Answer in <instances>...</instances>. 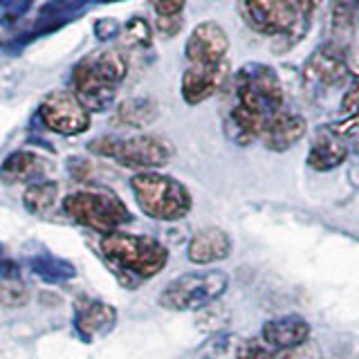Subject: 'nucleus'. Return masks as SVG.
I'll use <instances>...</instances> for the list:
<instances>
[{
  "mask_svg": "<svg viewBox=\"0 0 359 359\" xmlns=\"http://www.w3.org/2000/svg\"><path fill=\"white\" fill-rule=\"evenodd\" d=\"M101 254L117 269V276L128 274L135 278V283L160 274L168 263V250L160 241L121 231L101 238Z\"/></svg>",
  "mask_w": 359,
  "mask_h": 359,
  "instance_id": "f257e3e1",
  "label": "nucleus"
},
{
  "mask_svg": "<svg viewBox=\"0 0 359 359\" xmlns=\"http://www.w3.org/2000/svg\"><path fill=\"white\" fill-rule=\"evenodd\" d=\"M130 187L137 207L153 220L175 222L184 218L194 205L189 189L182 182L157 171L137 173L130 180Z\"/></svg>",
  "mask_w": 359,
  "mask_h": 359,
  "instance_id": "f03ea898",
  "label": "nucleus"
},
{
  "mask_svg": "<svg viewBox=\"0 0 359 359\" xmlns=\"http://www.w3.org/2000/svg\"><path fill=\"white\" fill-rule=\"evenodd\" d=\"M88 149L117 160L121 166L135 168V171L146 173V171H155L173 157V146L171 142H166L164 137H157V135H135V137H99L88 144Z\"/></svg>",
  "mask_w": 359,
  "mask_h": 359,
  "instance_id": "7ed1b4c3",
  "label": "nucleus"
},
{
  "mask_svg": "<svg viewBox=\"0 0 359 359\" xmlns=\"http://www.w3.org/2000/svg\"><path fill=\"white\" fill-rule=\"evenodd\" d=\"M63 211L74 222L106 236L119 231V227L133 220L128 207L115 194L104 189H88L70 194L63 200Z\"/></svg>",
  "mask_w": 359,
  "mask_h": 359,
  "instance_id": "20e7f679",
  "label": "nucleus"
},
{
  "mask_svg": "<svg viewBox=\"0 0 359 359\" xmlns=\"http://www.w3.org/2000/svg\"><path fill=\"white\" fill-rule=\"evenodd\" d=\"M236 106L267 121L283 108V86L274 67L263 63H247L233 76Z\"/></svg>",
  "mask_w": 359,
  "mask_h": 359,
  "instance_id": "39448f33",
  "label": "nucleus"
},
{
  "mask_svg": "<svg viewBox=\"0 0 359 359\" xmlns=\"http://www.w3.org/2000/svg\"><path fill=\"white\" fill-rule=\"evenodd\" d=\"M229 287V276L222 269L187 272L173 278L160 294V306L171 312H194L211 306Z\"/></svg>",
  "mask_w": 359,
  "mask_h": 359,
  "instance_id": "423d86ee",
  "label": "nucleus"
},
{
  "mask_svg": "<svg viewBox=\"0 0 359 359\" xmlns=\"http://www.w3.org/2000/svg\"><path fill=\"white\" fill-rule=\"evenodd\" d=\"M41 121L45 128L59 135H81L90 126V112L86 106L76 99L74 93H65V90H56L50 93L41 101Z\"/></svg>",
  "mask_w": 359,
  "mask_h": 359,
  "instance_id": "0eeeda50",
  "label": "nucleus"
},
{
  "mask_svg": "<svg viewBox=\"0 0 359 359\" xmlns=\"http://www.w3.org/2000/svg\"><path fill=\"white\" fill-rule=\"evenodd\" d=\"M243 11L256 32L269 36H285L299 18L297 0H243Z\"/></svg>",
  "mask_w": 359,
  "mask_h": 359,
  "instance_id": "6e6552de",
  "label": "nucleus"
},
{
  "mask_svg": "<svg viewBox=\"0 0 359 359\" xmlns=\"http://www.w3.org/2000/svg\"><path fill=\"white\" fill-rule=\"evenodd\" d=\"M348 74H351V65H348V54L341 43L319 45L303 65V79L314 88L341 86Z\"/></svg>",
  "mask_w": 359,
  "mask_h": 359,
  "instance_id": "1a4fd4ad",
  "label": "nucleus"
},
{
  "mask_svg": "<svg viewBox=\"0 0 359 359\" xmlns=\"http://www.w3.org/2000/svg\"><path fill=\"white\" fill-rule=\"evenodd\" d=\"M227 50H229L227 32H224L218 22L205 20L191 32L184 54L191 65H216L224 61Z\"/></svg>",
  "mask_w": 359,
  "mask_h": 359,
  "instance_id": "9d476101",
  "label": "nucleus"
},
{
  "mask_svg": "<svg viewBox=\"0 0 359 359\" xmlns=\"http://www.w3.org/2000/svg\"><path fill=\"white\" fill-rule=\"evenodd\" d=\"M72 88H74L76 99L86 106L88 112H104L112 106V101H115V86H110L95 72V67L90 63L88 56L74 65Z\"/></svg>",
  "mask_w": 359,
  "mask_h": 359,
  "instance_id": "9b49d317",
  "label": "nucleus"
},
{
  "mask_svg": "<svg viewBox=\"0 0 359 359\" xmlns=\"http://www.w3.org/2000/svg\"><path fill=\"white\" fill-rule=\"evenodd\" d=\"M308 130V121L303 115L294 110H287V108H280L276 115H272L265 126L261 130V140L263 146L267 151L272 153H285L290 151L292 146L299 144L303 140V135Z\"/></svg>",
  "mask_w": 359,
  "mask_h": 359,
  "instance_id": "f8f14e48",
  "label": "nucleus"
},
{
  "mask_svg": "<svg viewBox=\"0 0 359 359\" xmlns=\"http://www.w3.org/2000/svg\"><path fill=\"white\" fill-rule=\"evenodd\" d=\"M310 334L312 328L306 319L299 314H285V317H276L263 323L261 341L274 353H290L306 344Z\"/></svg>",
  "mask_w": 359,
  "mask_h": 359,
  "instance_id": "ddd939ff",
  "label": "nucleus"
},
{
  "mask_svg": "<svg viewBox=\"0 0 359 359\" xmlns=\"http://www.w3.org/2000/svg\"><path fill=\"white\" fill-rule=\"evenodd\" d=\"M229 76L227 61L216 65H191L182 76V99L189 106H198L222 90Z\"/></svg>",
  "mask_w": 359,
  "mask_h": 359,
  "instance_id": "4468645a",
  "label": "nucleus"
},
{
  "mask_svg": "<svg viewBox=\"0 0 359 359\" xmlns=\"http://www.w3.org/2000/svg\"><path fill=\"white\" fill-rule=\"evenodd\" d=\"M348 157V144L344 135L334 126H321L314 133V140L308 151V166L312 171H332V168L341 166Z\"/></svg>",
  "mask_w": 359,
  "mask_h": 359,
  "instance_id": "2eb2a0df",
  "label": "nucleus"
},
{
  "mask_svg": "<svg viewBox=\"0 0 359 359\" xmlns=\"http://www.w3.org/2000/svg\"><path fill=\"white\" fill-rule=\"evenodd\" d=\"M231 254V238L220 227H205L191 236L187 256L196 265H213L220 263Z\"/></svg>",
  "mask_w": 359,
  "mask_h": 359,
  "instance_id": "dca6fc26",
  "label": "nucleus"
},
{
  "mask_svg": "<svg viewBox=\"0 0 359 359\" xmlns=\"http://www.w3.org/2000/svg\"><path fill=\"white\" fill-rule=\"evenodd\" d=\"M50 171V164L41 155L32 151H16L11 153L0 166V180L5 184H34L45 180Z\"/></svg>",
  "mask_w": 359,
  "mask_h": 359,
  "instance_id": "f3484780",
  "label": "nucleus"
},
{
  "mask_svg": "<svg viewBox=\"0 0 359 359\" xmlns=\"http://www.w3.org/2000/svg\"><path fill=\"white\" fill-rule=\"evenodd\" d=\"M117 321V312L112 306L104 301H93V299H83L76 303V312H74V325L79 334L83 339H95V337L106 334Z\"/></svg>",
  "mask_w": 359,
  "mask_h": 359,
  "instance_id": "a211bd4d",
  "label": "nucleus"
},
{
  "mask_svg": "<svg viewBox=\"0 0 359 359\" xmlns=\"http://www.w3.org/2000/svg\"><path fill=\"white\" fill-rule=\"evenodd\" d=\"M95 0H48L41 7L39 14V25H36V34H45V32H54L63 27L65 22H70L79 11H83L88 5H93Z\"/></svg>",
  "mask_w": 359,
  "mask_h": 359,
  "instance_id": "6ab92c4d",
  "label": "nucleus"
},
{
  "mask_svg": "<svg viewBox=\"0 0 359 359\" xmlns=\"http://www.w3.org/2000/svg\"><path fill=\"white\" fill-rule=\"evenodd\" d=\"M22 202L29 213L39 218H52L56 207H59V184L52 180H41L25 189L22 194Z\"/></svg>",
  "mask_w": 359,
  "mask_h": 359,
  "instance_id": "aec40b11",
  "label": "nucleus"
},
{
  "mask_svg": "<svg viewBox=\"0 0 359 359\" xmlns=\"http://www.w3.org/2000/svg\"><path fill=\"white\" fill-rule=\"evenodd\" d=\"M157 119V104L151 97H133L119 104L115 112V121L119 126L146 128Z\"/></svg>",
  "mask_w": 359,
  "mask_h": 359,
  "instance_id": "412c9836",
  "label": "nucleus"
},
{
  "mask_svg": "<svg viewBox=\"0 0 359 359\" xmlns=\"http://www.w3.org/2000/svg\"><path fill=\"white\" fill-rule=\"evenodd\" d=\"M90 63H93L95 72L108 81L110 86H119L128 74V59L123 56L119 50H106V52H97L88 56Z\"/></svg>",
  "mask_w": 359,
  "mask_h": 359,
  "instance_id": "4be33fe9",
  "label": "nucleus"
},
{
  "mask_svg": "<svg viewBox=\"0 0 359 359\" xmlns=\"http://www.w3.org/2000/svg\"><path fill=\"white\" fill-rule=\"evenodd\" d=\"M29 269L48 283H65L76 276V267L65 258L56 256H34L29 261Z\"/></svg>",
  "mask_w": 359,
  "mask_h": 359,
  "instance_id": "5701e85b",
  "label": "nucleus"
},
{
  "mask_svg": "<svg viewBox=\"0 0 359 359\" xmlns=\"http://www.w3.org/2000/svg\"><path fill=\"white\" fill-rule=\"evenodd\" d=\"M319 7V0H297V11H299V18H297V25L292 32H287L285 36H280V41L276 45V50H290L292 45H297L303 36H306V32L312 22V14L317 11Z\"/></svg>",
  "mask_w": 359,
  "mask_h": 359,
  "instance_id": "b1692460",
  "label": "nucleus"
},
{
  "mask_svg": "<svg viewBox=\"0 0 359 359\" xmlns=\"http://www.w3.org/2000/svg\"><path fill=\"white\" fill-rule=\"evenodd\" d=\"M359 16V0H332V18L337 29H355Z\"/></svg>",
  "mask_w": 359,
  "mask_h": 359,
  "instance_id": "393cba45",
  "label": "nucleus"
},
{
  "mask_svg": "<svg viewBox=\"0 0 359 359\" xmlns=\"http://www.w3.org/2000/svg\"><path fill=\"white\" fill-rule=\"evenodd\" d=\"M126 41L135 48H151L153 43V34H151V25L140 16H133L126 22Z\"/></svg>",
  "mask_w": 359,
  "mask_h": 359,
  "instance_id": "a878e982",
  "label": "nucleus"
},
{
  "mask_svg": "<svg viewBox=\"0 0 359 359\" xmlns=\"http://www.w3.org/2000/svg\"><path fill=\"white\" fill-rule=\"evenodd\" d=\"M29 299L25 285H20L18 280H5L0 283V306L5 308H20L25 306Z\"/></svg>",
  "mask_w": 359,
  "mask_h": 359,
  "instance_id": "bb28decb",
  "label": "nucleus"
},
{
  "mask_svg": "<svg viewBox=\"0 0 359 359\" xmlns=\"http://www.w3.org/2000/svg\"><path fill=\"white\" fill-rule=\"evenodd\" d=\"M34 0H0V9H3V18L7 22L18 20L25 11L32 7Z\"/></svg>",
  "mask_w": 359,
  "mask_h": 359,
  "instance_id": "cd10ccee",
  "label": "nucleus"
},
{
  "mask_svg": "<svg viewBox=\"0 0 359 359\" xmlns=\"http://www.w3.org/2000/svg\"><path fill=\"white\" fill-rule=\"evenodd\" d=\"M153 9L157 11L160 18H171V16H180V11L184 9L187 0H151Z\"/></svg>",
  "mask_w": 359,
  "mask_h": 359,
  "instance_id": "c85d7f7f",
  "label": "nucleus"
},
{
  "mask_svg": "<svg viewBox=\"0 0 359 359\" xmlns=\"http://www.w3.org/2000/svg\"><path fill=\"white\" fill-rule=\"evenodd\" d=\"M119 22L115 18H99L95 22V36L99 41H110V39H115L117 34H119Z\"/></svg>",
  "mask_w": 359,
  "mask_h": 359,
  "instance_id": "c756f323",
  "label": "nucleus"
},
{
  "mask_svg": "<svg viewBox=\"0 0 359 359\" xmlns=\"http://www.w3.org/2000/svg\"><path fill=\"white\" fill-rule=\"evenodd\" d=\"M341 110L346 115H359V76L353 81V88L344 95Z\"/></svg>",
  "mask_w": 359,
  "mask_h": 359,
  "instance_id": "7c9ffc66",
  "label": "nucleus"
},
{
  "mask_svg": "<svg viewBox=\"0 0 359 359\" xmlns=\"http://www.w3.org/2000/svg\"><path fill=\"white\" fill-rule=\"evenodd\" d=\"M157 27H160V32L166 34V36H173V34H177L180 27H182V20H180V16L160 18V20H157Z\"/></svg>",
  "mask_w": 359,
  "mask_h": 359,
  "instance_id": "2f4dec72",
  "label": "nucleus"
},
{
  "mask_svg": "<svg viewBox=\"0 0 359 359\" xmlns=\"http://www.w3.org/2000/svg\"><path fill=\"white\" fill-rule=\"evenodd\" d=\"M0 274L7 276V280H16V276H18V267L11 261H7L3 254V247H0Z\"/></svg>",
  "mask_w": 359,
  "mask_h": 359,
  "instance_id": "473e14b6",
  "label": "nucleus"
},
{
  "mask_svg": "<svg viewBox=\"0 0 359 359\" xmlns=\"http://www.w3.org/2000/svg\"><path fill=\"white\" fill-rule=\"evenodd\" d=\"M104 3H119V0H104Z\"/></svg>",
  "mask_w": 359,
  "mask_h": 359,
  "instance_id": "72a5a7b5",
  "label": "nucleus"
},
{
  "mask_svg": "<svg viewBox=\"0 0 359 359\" xmlns=\"http://www.w3.org/2000/svg\"><path fill=\"white\" fill-rule=\"evenodd\" d=\"M205 359H216V357H205Z\"/></svg>",
  "mask_w": 359,
  "mask_h": 359,
  "instance_id": "f704fd0d",
  "label": "nucleus"
}]
</instances>
